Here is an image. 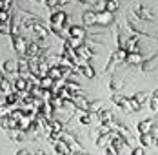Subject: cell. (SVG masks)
<instances>
[{
  "label": "cell",
  "instance_id": "cell-44",
  "mask_svg": "<svg viewBox=\"0 0 158 155\" xmlns=\"http://www.w3.org/2000/svg\"><path fill=\"white\" fill-rule=\"evenodd\" d=\"M151 133H153V137L156 139V137H158V126H153V130H151Z\"/></svg>",
  "mask_w": 158,
  "mask_h": 155
},
{
  "label": "cell",
  "instance_id": "cell-36",
  "mask_svg": "<svg viewBox=\"0 0 158 155\" xmlns=\"http://www.w3.org/2000/svg\"><path fill=\"white\" fill-rule=\"evenodd\" d=\"M149 106H151V109H153L155 113H158V90L149 97Z\"/></svg>",
  "mask_w": 158,
  "mask_h": 155
},
{
  "label": "cell",
  "instance_id": "cell-9",
  "mask_svg": "<svg viewBox=\"0 0 158 155\" xmlns=\"http://www.w3.org/2000/svg\"><path fill=\"white\" fill-rule=\"evenodd\" d=\"M78 69H80V75L82 77H85L87 80H91V78H95V69H93V66L89 64V60H82L78 64Z\"/></svg>",
  "mask_w": 158,
  "mask_h": 155
},
{
  "label": "cell",
  "instance_id": "cell-45",
  "mask_svg": "<svg viewBox=\"0 0 158 155\" xmlns=\"http://www.w3.org/2000/svg\"><path fill=\"white\" fill-rule=\"evenodd\" d=\"M16 153H18V155H27V153H29V150H24V148H22V150H18Z\"/></svg>",
  "mask_w": 158,
  "mask_h": 155
},
{
  "label": "cell",
  "instance_id": "cell-35",
  "mask_svg": "<svg viewBox=\"0 0 158 155\" xmlns=\"http://www.w3.org/2000/svg\"><path fill=\"white\" fill-rule=\"evenodd\" d=\"M11 9H0V22H4V24H9L11 22Z\"/></svg>",
  "mask_w": 158,
  "mask_h": 155
},
{
  "label": "cell",
  "instance_id": "cell-2",
  "mask_svg": "<svg viewBox=\"0 0 158 155\" xmlns=\"http://www.w3.org/2000/svg\"><path fill=\"white\" fill-rule=\"evenodd\" d=\"M111 100L122 109V111H126V113H131L133 111V108H131V97H124V95H118L116 91H113Z\"/></svg>",
  "mask_w": 158,
  "mask_h": 155
},
{
  "label": "cell",
  "instance_id": "cell-11",
  "mask_svg": "<svg viewBox=\"0 0 158 155\" xmlns=\"http://www.w3.org/2000/svg\"><path fill=\"white\" fill-rule=\"evenodd\" d=\"M16 68H18V64L15 59H7L2 64V73L4 75H16Z\"/></svg>",
  "mask_w": 158,
  "mask_h": 155
},
{
  "label": "cell",
  "instance_id": "cell-32",
  "mask_svg": "<svg viewBox=\"0 0 158 155\" xmlns=\"http://www.w3.org/2000/svg\"><path fill=\"white\" fill-rule=\"evenodd\" d=\"M149 97H151V93H147V91H138L136 95H135V100H136L140 106H143V104L149 100Z\"/></svg>",
  "mask_w": 158,
  "mask_h": 155
},
{
  "label": "cell",
  "instance_id": "cell-26",
  "mask_svg": "<svg viewBox=\"0 0 158 155\" xmlns=\"http://www.w3.org/2000/svg\"><path fill=\"white\" fill-rule=\"evenodd\" d=\"M65 88H67L69 93H82V86H80L77 80H71V78L65 80Z\"/></svg>",
  "mask_w": 158,
  "mask_h": 155
},
{
  "label": "cell",
  "instance_id": "cell-48",
  "mask_svg": "<svg viewBox=\"0 0 158 155\" xmlns=\"http://www.w3.org/2000/svg\"><path fill=\"white\" fill-rule=\"evenodd\" d=\"M33 2H38V4H44V0H33Z\"/></svg>",
  "mask_w": 158,
  "mask_h": 155
},
{
  "label": "cell",
  "instance_id": "cell-42",
  "mask_svg": "<svg viewBox=\"0 0 158 155\" xmlns=\"http://www.w3.org/2000/svg\"><path fill=\"white\" fill-rule=\"evenodd\" d=\"M131 108H133V111H140V108H142V106L135 100V97H131Z\"/></svg>",
  "mask_w": 158,
  "mask_h": 155
},
{
  "label": "cell",
  "instance_id": "cell-43",
  "mask_svg": "<svg viewBox=\"0 0 158 155\" xmlns=\"http://www.w3.org/2000/svg\"><path fill=\"white\" fill-rule=\"evenodd\" d=\"M13 0H2V9H11Z\"/></svg>",
  "mask_w": 158,
  "mask_h": 155
},
{
  "label": "cell",
  "instance_id": "cell-41",
  "mask_svg": "<svg viewBox=\"0 0 158 155\" xmlns=\"http://www.w3.org/2000/svg\"><path fill=\"white\" fill-rule=\"evenodd\" d=\"M102 150H104V153H106V155H114V153H116V150H114V148H113L111 144H107V146H104Z\"/></svg>",
  "mask_w": 158,
  "mask_h": 155
},
{
  "label": "cell",
  "instance_id": "cell-3",
  "mask_svg": "<svg viewBox=\"0 0 158 155\" xmlns=\"http://www.w3.org/2000/svg\"><path fill=\"white\" fill-rule=\"evenodd\" d=\"M60 139H64L65 142H67V146H69L71 153H84V152H85V150H84V146H82V144H80L78 140L71 135V133H65V131H62V133H60Z\"/></svg>",
  "mask_w": 158,
  "mask_h": 155
},
{
  "label": "cell",
  "instance_id": "cell-38",
  "mask_svg": "<svg viewBox=\"0 0 158 155\" xmlns=\"http://www.w3.org/2000/svg\"><path fill=\"white\" fill-rule=\"evenodd\" d=\"M106 2H107V0H95L91 9H95L96 13H98V11H104V9H106Z\"/></svg>",
  "mask_w": 158,
  "mask_h": 155
},
{
  "label": "cell",
  "instance_id": "cell-16",
  "mask_svg": "<svg viewBox=\"0 0 158 155\" xmlns=\"http://www.w3.org/2000/svg\"><path fill=\"white\" fill-rule=\"evenodd\" d=\"M143 62V57L140 51H135V53H127L126 57V64H129V66H142Z\"/></svg>",
  "mask_w": 158,
  "mask_h": 155
},
{
  "label": "cell",
  "instance_id": "cell-40",
  "mask_svg": "<svg viewBox=\"0 0 158 155\" xmlns=\"http://www.w3.org/2000/svg\"><path fill=\"white\" fill-rule=\"evenodd\" d=\"M131 153H133V155H143V153H145V148H143L142 144H140V146H135Z\"/></svg>",
  "mask_w": 158,
  "mask_h": 155
},
{
  "label": "cell",
  "instance_id": "cell-17",
  "mask_svg": "<svg viewBox=\"0 0 158 155\" xmlns=\"http://www.w3.org/2000/svg\"><path fill=\"white\" fill-rule=\"evenodd\" d=\"M16 128H18V130H22L24 133L31 131V130H33V119L27 115V113H26V115H24V117L18 121V126H16Z\"/></svg>",
  "mask_w": 158,
  "mask_h": 155
},
{
  "label": "cell",
  "instance_id": "cell-47",
  "mask_svg": "<svg viewBox=\"0 0 158 155\" xmlns=\"http://www.w3.org/2000/svg\"><path fill=\"white\" fill-rule=\"evenodd\" d=\"M78 4H89V2H93V0H77Z\"/></svg>",
  "mask_w": 158,
  "mask_h": 155
},
{
  "label": "cell",
  "instance_id": "cell-19",
  "mask_svg": "<svg viewBox=\"0 0 158 155\" xmlns=\"http://www.w3.org/2000/svg\"><path fill=\"white\" fill-rule=\"evenodd\" d=\"M67 35L69 37H77V38H84L85 37V28L84 26H69L67 28Z\"/></svg>",
  "mask_w": 158,
  "mask_h": 155
},
{
  "label": "cell",
  "instance_id": "cell-33",
  "mask_svg": "<svg viewBox=\"0 0 158 155\" xmlns=\"http://www.w3.org/2000/svg\"><path fill=\"white\" fill-rule=\"evenodd\" d=\"M53 82H55V80L49 77V75H44V77H40V84H38V86H40V88H44V90H51Z\"/></svg>",
  "mask_w": 158,
  "mask_h": 155
},
{
  "label": "cell",
  "instance_id": "cell-14",
  "mask_svg": "<svg viewBox=\"0 0 158 155\" xmlns=\"http://www.w3.org/2000/svg\"><path fill=\"white\" fill-rule=\"evenodd\" d=\"M77 55H78L82 60H91L93 59V49H91V46H87V44H82V46L77 47Z\"/></svg>",
  "mask_w": 158,
  "mask_h": 155
},
{
  "label": "cell",
  "instance_id": "cell-23",
  "mask_svg": "<svg viewBox=\"0 0 158 155\" xmlns=\"http://www.w3.org/2000/svg\"><path fill=\"white\" fill-rule=\"evenodd\" d=\"M140 144H142L143 148H151V146L155 144L153 133H151V131H149V133H140Z\"/></svg>",
  "mask_w": 158,
  "mask_h": 155
},
{
  "label": "cell",
  "instance_id": "cell-25",
  "mask_svg": "<svg viewBox=\"0 0 158 155\" xmlns=\"http://www.w3.org/2000/svg\"><path fill=\"white\" fill-rule=\"evenodd\" d=\"M48 75H49L51 78H53V80H56V78L64 77V75H62V68H60L58 64H51V66H49V71H48Z\"/></svg>",
  "mask_w": 158,
  "mask_h": 155
},
{
  "label": "cell",
  "instance_id": "cell-7",
  "mask_svg": "<svg viewBox=\"0 0 158 155\" xmlns=\"http://www.w3.org/2000/svg\"><path fill=\"white\" fill-rule=\"evenodd\" d=\"M31 31H33V35L35 37H40V38H49V28H46L44 26V22L42 20H38V22H35L31 26Z\"/></svg>",
  "mask_w": 158,
  "mask_h": 155
},
{
  "label": "cell",
  "instance_id": "cell-12",
  "mask_svg": "<svg viewBox=\"0 0 158 155\" xmlns=\"http://www.w3.org/2000/svg\"><path fill=\"white\" fill-rule=\"evenodd\" d=\"M51 144H53V148H55V152H56V153H60V155H69V153H71V150H69L67 142H65L64 139H56V140H53Z\"/></svg>",
  "mask_w": 158,
  "mask_h": 155
},
{
  "label": "cell",
  "instance_id": "cell-39",
  "mask_svg": "<svg viewBox=\"0 0 158 155\" xmlns=\"http://www.w3.org/2000/svg\"><path fill=\"white\" fill-rule=\"evenodd\" d=\"M44 4L48 6V7L51 9V11H53L55 7H58V0H44Z\"/></svg>",
  "mask_w": 158,
  "mask_h": 155
},
{
  "label": "cell",
  "instance_id": "cell-27",
  "mask_svg": "<svg viewBox=\"0 0 158 155\" xmlns=\"http://www.w3.org/2000/svg\"><path fill=\"white\" fill-rule=\"evenodd\" d=\"M113 53H114L116 64H124V62H126V57H127V49L126 47H116V51H113Z\"/></svg>",
  "mask_w": 158,
  "mask_h": 155
},
{
  "label": "cell",
  "instance_id": "cell-37",
  "mask_svg": "<svg viewBox=\"0 0 158 155\" xmlns=\"http://www.w3.org/2000/svg\"><path fill=\"white\" fill-rule=\"evenodd\" d=\"M93 121V117H91V113L89 111H84L82 115H80V124H84V126H89Z\"/></svg>",
  "mask_w": 158,
  "mask_h": 155
},
{
  "label": "cell",
  "instance_id": "cell-1",
  "mask_svg": "<svg viewBox=\"0 0 158 155\" xmlns=\"http://www.w3.org/2000/svg\"><path fill=\"white\" fill-rule=\"evenodd\" d=\"M11 44H13V49L16 51L18 57H26V49H27V40L16 33V35H11Z\"/></svg>",
  "mask_w": 158,
  "mask_h": 155
},
{
  "label": "cell",
  "instance_id": "cell-13",
  "mask_svg": "<svg viewBox=\"0 0 158 155\" xmlns=\"http://www.w3.org/2000/svg\"><path fill=\"white\" fill-rule=\"evenodd\" d=\"M111 22H113V13L106 11V9L96 13V24L98 26H109Z\"/></svg>",
  "mask_w": 158,
  "mask_h": 155
},
{
  "label": "cell",
  "instance_id": "cell-4",
  "mask_svg": "<svg viewBox=\"0 0 158 155\" xmlns=\"http://www.w3.org/2000/svg\"><path fill=\"white\" fill-rule=\"evenodd\" d=\"M133 13L138 16L142 22H149V24H151V22L155 20V15H153V11H151L147 6H143V4H138V6L133 9Z\"/></svg>",
  "mask_w": 158,
  "mask_h": 155
},
{
  "label": "cell",
  "instance_id": "cell-31",
  "mask_svg": "<svg viewBox=\"0 0 158 155\" xmlns=\"http://www.w3.org/2000/svg\"><path fill=\"white\" fill-rule=\"evenodd\" d=\"M102 108H104V102L96 99V100H91V102H89V108H87V111H89V113H98Z\"/></svg>",
  "mask_w": 158,
  "mask_h": 155
},
{
  "label": "cell",
  "instance_id": "cell-29",
  "mask_svg": "<svg viewBox=\"0 0 158 155\" xmlns=\"http://www.w3.org/2000/svg\"><path fill=\"white\" fill-rule=\"evenodd\" d=\"M40 18L35 15H29V16H24L22 18V28H26V29H31V26L35 24V22H38Z\"/></svg>",
  "mask_w": 158,
  "mask_h": 155
},
{
  "label": "cell",
  "instance_id": "cell-5",
  "mask_svg": "<svg viewBox=\"0 0 158 155\" xmlns=\"http://www.w3.org/2000/svg\"><path fill=\"white\" fill-rule=\"evenodd\" d=\"M109 128H111V131H116L118 135H122L126 140L131 142V131H129V128H127L124 122H118V121H114V119H113V121L109 122Z\"/></svg>",
  "mask_w": 158,
  "mask_h": 155
},
{
  "label": "cell",
  "instance_id": "cell-49",
  "mask_svg": "<svg viewBox=\"0 0 158 155\" xmlns=\"http://www.w3.org/2000/svg\"><path fill=\"white\" fill-rule=\"evenodd\" d=\"M155 146H156V148H158V137H156V139H155Z\"/></svg>",
  "mask_w": 158,
  "mask_h": 155
},
{
  "label": "cell",
  "instance_id": "cell-20",
  "mask_svg": "<svg viewBox=\"0 0 158 155\" xmlns=\"http://www.w3.org/2000/svg\"><path fill=\"white\" fill-rule=\"evenodd\" d=\"M24 131L22 130H18V128H11V130H7V137L13 140V142H22L24 140Z\"/></svg>",
  "mask_w": 158,
  "mask_h": 155
},
{
  "label": "cell",
  "instance_id": "cell-24",
  "mask_svg": "<svg viewBox=\"0 0 158 155\" xmlns=\"http://www.w3.org/2000/svg\"><path fill=\"white\" fill-rule=\"evenodd\" d=\"M109 139H111V131L109 133H100L98 137H96V140H95V144H96V148H104V146H107L109 144Z\"/></svg>",
  "mask_w": 158,
  "mask_h": 155
},
{
  "label": "cell",
  "instance_id": "cell-8",
  "mask_svg": "<svg viewBox=\"0 0 158 155\" xmlns=\"http://www.w3.org/2000/svg\"><path fill=\"white\" fill-rule=\"evenodd\" d=\"M18 68H16V75H20V77H27L31 71H29V59L27 57H18Z\"/></svg>",
  "mask_w": 158,
  "mask_h": 155
},
{
  "label": "cell",
  "instance_id": "cell-46",
  "mask_svg": "<svg viewBox=\"0 0 158 155\" xmlns=\"http://www.w3.org/2000/svg\"><path fill=\"white\" fill-rule=\"evenodd\" d=\"M67 2H71V0H58V6H65Z\"/></svg>",
  "mask_w": 158,
  "mask_h": 155
},
{
  "label": "cell",
  "instance_id": "cell-6",
  "mask_svg": "<svg viewBox=\"0 0 158 155\" xmlns=\"http://www.w3.org/2000/svg\"><path fill=\"white\" fill-rule=\"evenodd\" d=\"M26 57H27V59H40V57H44V47H42V46H38V44H36L35 40L27 42Z\"/></svg>",
  "mask_w": 158,
  "mask_h": 155
},
{
  "label": "cell",
  "instance_id": "cell-28",
  "mask_svg": "<svg viewBox=\"0 0 158 155\" xmlns=\"http://www.w3.org/2000/svg\"><path fill=\"white\" fill-rule=\"evenodd\" d=\"M122 88H124V80H122V78L113 77L109 80V90H111V91H120Z\"/></svg>",
  "mask_w": 158,
  "mask_h": 155
},
{
  "label": "cell",
  "instance_id": "cell-50",
  "mask_svg": "<svg viewBox=\"0 0 158 155\" xmlns=\"http://www.w3.org/2000/svg\"><path fill=\"white\" fill-rule=\"evenodd\" d=\"M2 80H4V73H0V82H2Z\"/></svg>",
  "mask_w": 158,
  "mask_h": 155
},
{
  "label": "cell",
  "instance_id": "cell-22",
  "mask_svg": "<svg viewBox=\"0 0 158 155\" xmlns=\"http://www.w3.org/2000/svg\"><path fill=\"white\" fill-rule=\"evenodd\" d=\"M96 115H98V121L102 124H109L113 121V111L111 109H100Z\"/></svg>",
  "mask_w": 158,
  "mask_h": 155
},
{
  "label": "cell",
  "instance_id": "cell-10",
  "mask_svg": "<svg viewBox=\"0 0 158 155\" xmlns=\"http://www.w3.org/2000/svg\"><path fill=\"white\" fill-rule=\"evenodd\" d=\"M29 88H31V84L27 82V78L15 75V78H13V91H26Z\"/></svg>",
  "mask_w": 158,
  "mask_h": 155
},
{
  "label": "cell",
  "instance_id": "cell-15",
  "mask_svg": "<svg viewBox=\"0 0 158 155\" xmlns=\"http://www.w3.org/2000/svg\"><path fill=\"white\" fill-rule=\"evenodd\" d=\"M82 22H84V26H95L96 24V11L95 9H87V11H84L82 13Z\"/></svg>",
  "mask_w": 158,
  "mask_h": 155
},
{
  "label": "cell",
  "instance_id": "cell-34",
  "mask_svg": "<svg viewBox=\"0 0 158 155\" xmlns=\"http://www.w3.org/2000/svg\"><path fill=\"white\" fill-rule=\"evenodd\" d=\"M0 90H2V91H6V93H11V91H13V80H9V78L4 77V80L0 82Z\"/></svg>",
  "mask_w": 158,
  "mask_h": 155
},
{
  "label": "cell",
  "instance_id": "cell-21",
  "mask_svg": "<svg viewBox=\"0 0 158 155\" xmlns=\"http://www.w3.org/2000/svg\"><path fill=\"white\" fill-rule=\"evenodd\" d=\"M155 126V121L153 119H145V121H140L138 122V133H149Z\"/></svg>",
  "mask_w": 158,
  "mask_h": 155
},
{
  "label": "cell",
  "instance_id": "cell-30",
  "mask_svg": "<svg viewBox=\"0 0 158 155\" xmlns=\"http://www.w3.org/2000/svg\"><path fill=\"white\" fill-rule=\"evenodd\" d=\"M118 9H120V2H118V0H107V2H106V11H109V13L114 15Z\"/></svg>",
  "mask_w": 158,
  "mask_h": 155
},
{
  "label": "cell",
  "instance_id": "cell-18",
  "mask_svg": "<svg viewBox=\"0 0 158 155\" xmlns=\"http://www.w3.org/2000/svg\"><path fill=\"white\" fill-rule=\"evenodd\" d=\"M69 16L65 11L62 9H58V11H51V16H49V22H56V24H64L65 20H67Z\"/></svg>",
  "mask_w": 158,
  "mask_h": 155
}]
</instances>
